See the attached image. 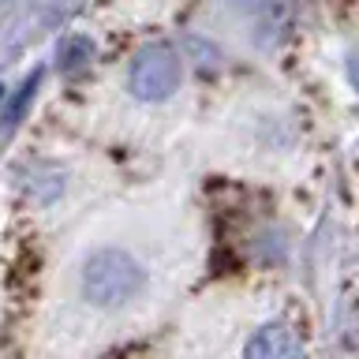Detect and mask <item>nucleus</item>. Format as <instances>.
<instances>
[{"label": "nucleus", "mask_w": 359, "mask_h": 359, "mask_svg": "<svg viewBox=\"0 0 359 359\" xmlns=\"http://www.w3.org/2000/svg\"><path fill=\"white\" fill-rule=\"evenodd\" d=\"M146 285V269L123 247H97L83 262V299L94 307H120Z\"/></svg>", "instance_id": "obj_1"}, {"label": "nucleus", "mask_w": 359, "mask_h": 359, "mask_svg": "<svg viewBox=\"0 0 359 359\" xmlns=\"http://www.w3.org/2000/svg\"><path fill=\"white\" fill-rule=\"evenodd\" d=\"M128 86L142 101H165L180 86V56L168 45H146L131 60Z\"/></svg>", "instance_id": "obj_2"}, {"label": "nucleus", "mask_w": 359, "mask_h": 359, "mask_svg": "<svg viewBox=\"0 0 359 359\" xmlns=\"http://www.w3.org/2000/svg\"><path fill=\"white\" fill-rule=\"evenodd\" d=\"M243 359H303V344L292 325L266 322L251 333V341L243 348Z\"/></svg>", "instance_id": "obj_3"}, {"label": "nucleus", "mask_w": 359, "mask_h": 359, "mask_svg": "<svg viewBox=\"0 0 359 359\" xmlns=\"http://www.w3.org/2000/svg\"><path fill=\"white\" fill-rule=\"evenodd\" d=\"M38 83H41V72H34L27 83L19 86V94L11 97V105L4 109V123H19V120H22V112H27L30 101H34V90H38Z\"/></svg>", "instance_id": "obj_4"}, {"label": "nucleus", "mask_w": 359, "mask_h": 359, "mask_svg": "<svg viewBox=\"0 0 359 359\" xmlns=\"http://www.w3.org/2000/svg\"><path fill=\"white\" fill-rule=\"evenodd\" d=\"M90 56H94L90 38H72V41H64V49H60V64L67 67V72H75V67H83Z\"/></svg>", "instance_id": "obj_5"}, {"label": "nucleus", "mask_w": 359, "mask_h": 359, "mask_svg": "<svg viewBox=\"0 0 359 359\" xmlns=\"http://www.w3.org/2000/svg\"><path fill=\"white\" fill-rule=\"evenodd\" d=\"M348 79H352V83L359 86V49H355L352 56H348Z\"/></svg>", "instance_id": "obj_6"}, {"label": "nucleus", "mask_w": 359, "mask_h": 359, "mask_svg": "<svg viewBox=\"0 0 359 359\" xmlns=\"http://www.w3.org/2000/svg\"><path fill=\"white\" fill-rule=\"evenodd\" d=\"M232 4H236V8H262L266 0H232Z\"/></svg>", "instance_id": "obj_7"}, {"label": "nucleus", "mask_w": 359, "mask_h": 359, "mask_svg": "<svg viewBox=\"0 0 359 359\" xmlns=\"http://www.w3.org/2000/svg\"><path fill=\"white\" fill-rule=\"evenodd\" d=\"M0 101H4V86H0Z\"/></svg>", "instance_id": "obj_8"}]
</instances>
